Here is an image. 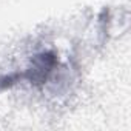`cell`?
Instances as JSON below:
<instances>
[{
    "instance_id": "1",
    "label": "cell",
    "mask_w": 131,
    "mask_h": 131,
    "mask_svg": "<svg viewBox=\"0 0 131 131\" xmlns=\"http://www.w3.org/2000/svg\"><path fill=\"white\" fill-rule=\"evenodd\" d=\"M56 56L52 52H42V54H37L32 62H31V67L26 73L20 74L22 79H28L31 83L34 85H40L46 80L48 74L52 71V68L56 67Z\"/></svg>"
}]
</instances>
